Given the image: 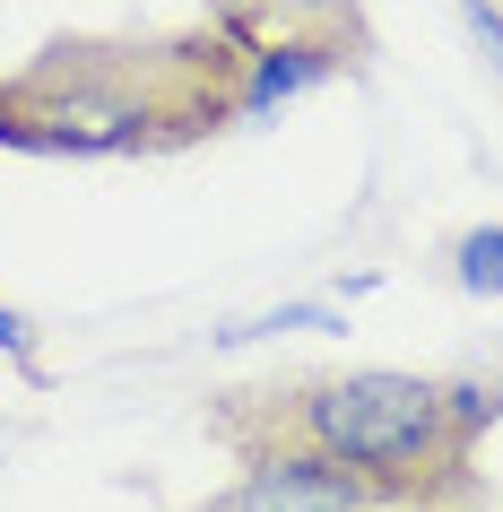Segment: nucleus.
<instances>
[{
	"instance_id": "1",
	"label": "nucleus",
	"mask_w": 503,
	"mask_h": 512,
	"mask_svg": "<svg viewBox=\"0 0 503 512\" xmlns=\"http://www.w3.org/2000/svg\"><path fill=\"white\" fill-rule=\"evenodd\" d=\"M503 417V382H460V374H287L252 391H217L209 434L235 469L261 460H313L347 478L365 504H434L469 512L477 495V434Z\"/></svg>"
},
{
	"instance_id": "2",
	"label": "nucleus",
	"mask_w": 503,
	"mask_h": 512,
	"mask_svg": "<svg viewBox=\"0 0 503 512\" xmlns=\"http://www.w3.org/2000/svg\"><path fill=\"white\" fill-rule=\"evenodd\" d=\"M451 278L469 296H503V226H469V235L451 243Z\"/></svg>"
},
{
	"instance_id": "3",
	"label": "nucleus",
	"mask_w": 503,
	"mask_h": 512,
	"mask_svg": "<svg viewBox=\"0 0 503 512\" xmlns=\"http://www.w3.org/2000/svg\"><path fill=\"white\" fill-rule=\"evenodd\" d=\"M0 356H9L18 374H44V365H35V330H27V313H9V304H0Z\"/></svg>"
},
{
	"instance_id": "4",
	"label": "nucleus",
	"mask_w": 503,
	"mask_h": 512,
	"mask_svg": "<svg viewBox=\"0 0 503 512\" xmlns=\"http://www.w3.org/2000/svg\"><path fill=\"white\" fill-rule=\"evenodd\" d=\"M460 18L477 27V44H486V53H495V70H503V9H495V0H460Z\"/></svg>"
}]
</instances>
